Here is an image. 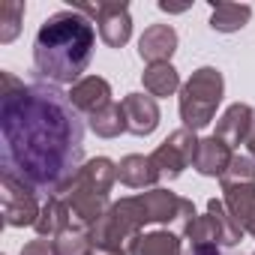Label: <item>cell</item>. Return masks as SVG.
I'll return each instance as SVG.
<instances>
[{
	"mask_svg": "<svg viewBox=\"0 0 255 255\" xmlns=\"http://www.w3.org/2000/svg\"><path fill=\"white\" fill-rule=\"evenodd\" d=\"M51 243H54V255H93V249H96L93 237L78 225H69Z\"/></svg>",
	"mask_w": 255,
	"mask_h": 255,
	"instance_id": "d6986e66",
	"label": "cell"
},
{
	"mask_svg": "<svg viewBox=\"0 0 255 255\" xmlns=\"http://www.w3.org/2000/svg\"><path fill=\"white\" fill-rule=\"evenodd\" d=\"M87 120H90V129H93L96 135H102V138H114V135L126 132V120H123L120 102H108L105 108L93 111Z\"/></svg>",
	"mask_w": 255,
	"mask_h": 255,
	"instance_id": "ac0fdd59",
	"label": "cell"
},
{
	"mask_svg": "<svg viewBox=\"0 0 255 255\" xmlns=\"http://www.w3.org/2000/svg\"><path fill=\"white\" fill-rule=\"evenodd\" d=\"M36 186H30L24 177H18L15 171L3 168V219L12 228H24V225H36L42 207L36 204Z\"/></svg>",
	"mask_w": 255,
	"mask_h": 255,
	"instance_id": "8992f818",
	"label": "cell"
},
{
	"mask_svg": "<svg viewBox=\"0 0 255 255\" xmlns=\"http://www.w3.org/2000/svg\"><path fill=\"white\" fill-rule=\"evenodd\" d=\"M195 150H198V138H195L192 129L183 126V129H177L174 135H168L150 156H153V162H156L162 177H177L186 165H192Z\"/></svg>",
	"mask_w": 255,
	"mask_h": 255,
	"instance_id": "52a82bcc",
	"label": "cell"
},
{
	"mask_svg": "<svg viewBox=\"0 0 255 255\" xmlns=\"http://www.w3.org/2000/svg\"><path fill=\"white\" fill-rule=\"evenodd\" d=\"M3 78V168L30 186L63 192L81 171V123L69 96L51 87H24L9 72Z\"/></svg>",
	"mask_w": 255,
	"mask_h": 255,
	"instance_id": "6da1fadb",
	"label": "cell"
},
{
	"mask_svg": "<svg viewBox=\"0 0 255 255\" xmlns=\"http://www.w3.org/2000/svg\"><path fill=\"white\" fill-rule=\"evenodd\" d=\"M72 225V213H69V207H66V201L63 198H57V195H51L45 204H42V213H39V219H36V231L45 237H57L60 231H66Z\"/></svg>",
	"mask_w": 255,
	"mask_h": 255,
	"instance_id": "2e32d148",
	"label": "cell"
},
{
	"mask_svg": "<svg viewBox=\"0 0 255 255\" xmlns=\"http://www.w3.org/2000/svg\"><path fill=\"white\" fill-rule=\"evenodd\" d=\"M93 255H126L123 249H111V246H96Z\"/></svg>",
	"mask_w": 255,
	"mask_h": 255,
	"instance_id": "cb8c5ba5",
	"label": "cell"
},
{
	"mask_svg": "<svg viewBox=\"0 0 255 255\" xmlns=\"http://www.w3.org/2000/svg\"><path fill=\"white\" fill-rule=\"evenodd\" d=\"M252 126H255V111H252L249 105H240V102H237V105H231V108L222 114V120H219V126H216V138L225 141V144L234 150L237 144L249 141Z\"/></svg>",
	"mask_w": 255,
	"mask_h": 255,
	"instance_id": "8fae6325",
	"label": "cell"
},
{
	"mask_svg": "<svg viewBox=\"0 0 255 255\" xmlns=\"http://www.w3.org/2000/svg\"><path fill=\"white\" fill-rule=\"evenodd\" d=\"M174 48H177V33L171 24H153L138 39V54L150 63H168Z\"/></svg>",
	"mask_w": 255,
	"mask_h": 255,
	"instance_id": "4fadbf2b",
	"label": "cell"
},
{
	"mask_svg": "<svg viewBox=\"0 0 255 255\" xmlns=\"http://www.w3.org/2000/svg\"><path fill=\"white\" fill-rule=\"evenodd\" d=\"M231 159H234V150H231L225 141H219L216 135H210V138H201V141H198L192 168H195L198 174H204V177H222V174L228 171Z\"/></svg>",
	"mask_w": 255,
	"mask_h": 255,
	"instance_id": "30bf717a",
	"label": "cell"
},
{
	"mask_svg": "<svg viewBox=\"0 0 255 255\" xmlns=\"http://www.w3.org/2000/svg\"><path fill=\"white\" fill-rule=\"evenodd\" d=\"M246 144H249V150H252V156H255V126H252V135H249V141H246Z\"/></svg>",
	"mask_w": 255,
	"mask_h": 255,
	"instance_id": "d4e9b609",
	"label": "cell"
},
{
	"mask_svg": "<svg viewBox=\"0 0 255 255\" xmlns=\"http://www.w3.org/2000/svg\"><path fill=\"white\" fill-rule=\"evenodd\" d=\"M120 108H123V120H126V132H132V135H150L159 126V105L153 96L129 93L120 102Z\"/></svg>",
	"mask_w": 255,
	"mask_h": 255,
	"instance_id": "9c48e42d",
	"label": "cell"
},
{
	"mask_svg": "<svg viewBox=\"0 0 255 255\" xmlns=\"http://www.w3.org/2000/svg\"><path fill=\"white\" fill-rule=\"evenodd\" d=\"M222 102V75L213 66H201L180 93V117L186 129H204L213 120L216 105Z\"/></svg>",
	"mask_w": 255,
	"mask_h": 255,
	"instance_id": "277c9868",
	"label": "cell"
},
{
	"mask_svg": "<svg viewBox=\"0 0 255 255\" xmlns=\"http://www.w3.org/2000/svg\"><path fill=\"white\" fill-rule=\"evenodd\" d=\"M129 255H180V237L168 231L135 234L129 240Z\"/></svg>",
	"mask_w": 255,
	"mask_h": 255,
	"instance_id": "9a60e30c",
	"label": "cell"
},
{
	"mask_svg": "<svg viewBox=\"0 0 255 255\" xmlns=\"http://www.w3.org/2000/svg\"><path fill=\"white\" fill-rule=\"evenodd\" d=\"M69 102H72L75 111H87V117H90L93 111H99V108H105L111 102V84L105 78H99V75H87L78 84H72Z\"/></svg>",
	"mask_w": 255,
	"mask_h": 255,
	"instance_id": "7c38bea8",
	"label": "cell"
},
{
	"mask_svg": "<svg viewBox=\"0 0 255 255\" xmlns=\"http://www.w3.org/2000/svg\"><path fill=\"white\" fill-rule=\"evenodd\" d=\"M21 255H54V243L51 240H30L24 249H21Z\"/></svg>",
	"mask_w": 255,
	"mask_h": 255,
	"instance_id": "603a6c76",
	"label": "cell"
},
{
	"mask_svg": "<svg viewBox=\"0 0 255 255\" xmlns=\"http://www.w3.org/2000/svg\"><path fill=\"white\" fill-rule=\"evenodd\" d=\"M222 189H234V186H255V162L246 156H234L228 171L219 177Z\"/></svg>",
	"mask_w": 255,
	"mask_h": 255,
	"instance_id": "44dd1931",
	"label": "cell"
},
{
	"mask_svg": "<svg viewBox=\"0 0 255 255\" xmlns=\"http://www.w3.org/2000/svg\"><path fill=\"white\" fill-rule=\"evenodd\" d=\"M249 15H252V9L246 3L243 6L240 3H219L210 15V27L219 30V33H234L249 21Z\"/></svg>",
	"mask_w": 255,
	"mask_h": 255,
	"instance_id": "ffe728a7",
	"label": "cell"
},
{
	"mask_svg": "<svg viewBox=\"0 0 255 255\" xmlns=\"http://www.w3.org/2000/svg\"><path fill=\"white\" fill-rule=\"evenodd\" d=\"M78 12L96 15L99 24V36L105 45L120 48L129 42L132 36V18H129V6L126 3H96V6H78Z\"/></svg>",
	"mask_w": 255,
	"mask_h": 255,
	"instance_id": "ba28073f",
	"label": "cell"
},
{
	"mask_svg": "<svg viewBox=\"0 0 255 255\" xmlns=\"http://www.w3.org/2000/svg\"><path fill=\"white\" fill-rule=\"evenodd\" d=\"M24 15V3H0V42H12L18 33V21Z\"/></svg>",
	"mask_w": 255,
	"mask_h": 255,
	"instance_id": "7402d4cb",
	"label": "cell"
},
{
	"mask_svg": "<svg viewBox=\"0 0 255 255\" xmlns=\"http://www.w3.org/2000/svg\"><path fill=\"white\" fill-rule=\"evenodd\" d=\"M144 87L153 99L156 96H171L180 87V75L171 63H150L144 69Z\"/></svg>",
	"mask_w": 255,
	"mask_h": 255,
	"instance_id": "e0dca14e",
	"label": "cell"
},
{
	"mask_svg": "<svg viewBox=\"0 0 255 255\" xmlns=\"http://www.w3.org/2000/svg\"><path fill=\"white\" fill-rule=\"evenodd\" d=\"M117 180V168L111 159L99 156V159H90L87 165H81V171L66 183V189L60 192L69 213H72V222L78 228H93L108 210V189L111 183Z\"/></svg>",
	"mask_w": 255,
	"mask_h": 255,
	"instance_id": "3957f363",
	"label": "cell"
},
{
	"mask_svg": "<svg viewBox=\"0 0 255 255\" xmlns=\"http://www.w3.org/2000/svg\"><path fill=\"white\" fill-rule=\"evenodd\" d=\"M93 24L78 9L54 12L42 21L33 42V72L54 84H78L93 51Z\"/></svg>",
	"mask_w": 255,
	"mask_h": 255,
	"instance_id": "7a4b0ae2",
	"label": "cell"
},
{
	"mask_svg": "<svg viewBox=\"0 0 255 255\" xmlns=\"http://www.w3.org/2000/svg\"><path fill=\"white\" fill-rule=\"evenodd\" d=\"M186 240L192 246H234L243 240V228L240 222L231 216V210H225L222 201L210 198L207 201V216H195L186 228H183Z\"/></svg>",
	"mask_w": 255,
	"mask_h": 255,
	"instance_id": "5b68a950",
	"label": "cell"
},
{
	"mask_svg": "<svg viewBox=\"0 0 255 255\" xmlns=\"http://www.w3.org/2000/svg\"><path fill=\"white\" fill-rule=\"evenodd\" d=\"M159 177H162V174H159L153 156H138V153H132V156H126V159L117 165V180H120L123 186H132V189L153 186Z\"/></svg>",
	"mask_w": 255,
	"mask_h": 255,
	"instance_id": "5bb4252c",
	"label": "cell"
}]
</instances>
